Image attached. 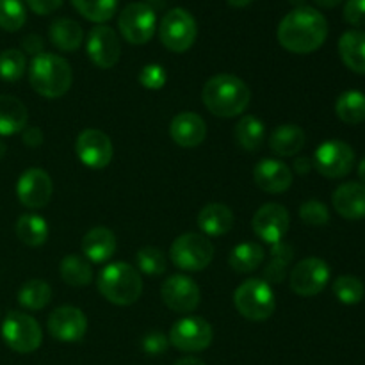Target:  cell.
Segmentation results:
<instances>
[{
    "mask_svg": "<svg viewBox=\"0 0 365 365\" xmlns=\"http://www.w3.org/2000/svg\"><path fill=\"white\" fill-rule=\"evenodd\" d=\"M278 43L292 53H310L323 46L328 38V21L310 6L294 7L278 25Z\"/></svg>",
    "mask_w": 365,
    "mask_h": 365,
    "instance_id": "obj_1",
    "label": "cell"
},
{
    "mask_svg": "<svg viewBox=\"0 0 365 365\" xmlns=\"http://www.w3.org/2000/svg\"><path fill=\"white\" fill-rule=\"evenodd\" d=\"M202 100L214 116L235 118L248 109L252 91L242 78L230 73H220L205 82Z\"/></svg>",
    "mask_w": 365,
    "mask_h": 365,
    "instance_id": "obj_2",
    "label": "cell"
},
{
    "mask_svg": "<svg viewBox=\"0 0 365 365\" xmlns=\"http://www.w3.org/2000/svg\"><path fill=\"white\" fill-rule=\"evenodd\" d=\"M29 82L38 95L45 98H61L70 91L73 73L64 57L43 52L32 59Z\"/></svg>",
    "mask_w": 365,
    "mask_h": 365,
    "instance_id": "obj_3",
    "label": "cell"
},
{
    "mask_svg": "<svg viewBox=\"0 0 365 365\" xmlns=\"http://www.w3.org/2000/svg\"><path fill=\"white\" fill-rule=\"evenodd\" d=\"M96 287L107 302L120 307L132 305L143 294L141 274L134 266L125 262L107 264L100 271Z\"/></svg>",
    "mask_w": 365,
    "mask_h": 365,
    "instance_id": "obj_4",
    "label": "cell"
},
{
    "mask_svg": "<svg viewBox=\"0 0 365 365\" xmlns=\"http://www.w3.org/2000/svg\"><path fill=\"white\" fill-rule=\"evenodd\" d=\"M234 303L237 312L250 321H266L277 309V299L271 285L266 280L250 278L242 282L234 292Z\"/></svg>",
    "mask_w": 365,
    "mask_h": 365,
    "instance_id": "obj_5",
    "label": "cell"
},
{
    "mask_svg": "<svg viewBox=\"0 0 365 365\" xmlns=\"http://www.w3.org/2000/svg\"><path fill=\"white\" fill-rule=\"evenodd\" d=\"M170 259L182 271H203L212 262L214 245L205 235L189 232L175 239L170 248Z\"/></svg>",
    "mask_w": 365,
    "mask_h": 365,
    "instance_id": "obj_6",
    "label": "cell"
},
{
    "mask_svg": "<svg viewBox=\"0 0 365 365\" xmlns=\"http://www.w3.org/2000/svg\"><path fill=\"white\" fill-rule=\"evenodd\" d=\"M159 36L163 45L175 53L187 52L196 41L198 25L192 14L182 7L168 11L159 25Z\"/></svg>",
    "mask_w": 365,
    "mask_h": 365,
    "instance_id": "obj_7",
    "label": "cell"
},
{
    "mask_svg": "<svg viewBox=\"0 0 365 365\" xmlns=\"http://www.w3.org/2000/svg\"><path fill=\"white\" fill-rule=\"evenodd\" d=\"M2 339L13 351L27 355L34 353L43 342V331L38 321L25 312L13 310L2 324Z\"/></svg>",
    "mask_w": 365,
    "mask_h": 365,
    "instance_id": "obj_8",
    "label": "cell"
},
{
    "mask_svg": "<svg viewBox=\"0 0 365 365\" xmlns=\"http://www.w3.org/2000/svg\"><path fill=\"white\" fill-rule=\"evenodd\" d=\"M121 36L130 45H145L153 38L157 29L155 11L145 2H132L121 11L118 20Z\"/></svg>",
    "mask_w": 365,
    "mask_h": 365,
    "instance_id": "obj_9",
    "label": "cell"
},
{
    "mask_svg": "<svg viewBox=\"0 0 365 365\" xmlns=\"http://www.w3.org/2000/svg\"><path fill=\"white\" fill-rule=\"evenodd\" d=\"M168 339H170V344L175 346L178 351L200 353L205 351L212 344L214 331L203 317L187 316L171 327Z\"/></svg>",
    "mask_w": 365,
    "mask_h": 365,
    "instance_id": "obj_10",
    "label": "cell"
},
{
    "mask_svg": "<svg viewBox=\"0 0 365 365\" xmlns=\"http://www.w3.org/2000/svg\"><path fill=\"white\" fill-rule=\"evenodd\" d=\"M355 166V152L339 139H330L319 145L314 153V168L327 178H342L351 173Z\"/></svg>",
    "mask_w": 365,
    "mask_h": 365,
    "instance_id": "obj_11",
    "label": "cell"
},
{
    "mask_svg": "<svg viewBox=\"0 0 365 365\" xmlns=\"http://www.w3.org/2000/svg\"><path fill=\"white\" fill-rule=\"evenodd\" d=\"M328 282H330V267L323 259H317V257L299 260L292 267L291 277H289L292 292L302 298H310L323 292Z\"/></svg>",
    "mask_w": 365,
    "mask_h": 365,
    "instance_id": "obj_12",
    "label": "cell"
},
{
    "mask_svg": "<svg viewBox=\"0 0 365 365\" xmlns=\"http://www.w3.org/2000/svg\"><path fill=\"white\" fill-rule=\"evenodd\" d=\"M78 160L91 170H103L113 160V143L106 132L98 128H86L75 143Z\"/></svg>",
    "mask_w": 365,
    "mask_h": 365,
    "instance_id": "obj_13",
    "label": "cell"
},
{
    "mask_svg": "<svg viewBox=\"0 0 365 365\" xmlns=\"http://www.w3.org/2000/svg\"><path fill=\"white\" fill-rule=\"evenodd\" d=\"M160 296L168 309L177 314H189L198 309L202 292L192 278L184 274H173L160 287Z\"/></svg>",
    "mask_w": 365,
    "mask_h": 365,
    "instance_id": "obj_14",
    "label": "cell"
},
{
    "mask_svg": "<svg viewBox=\"0 0 365 365\" xmlns=\"http://www.w3.org/2000/svg\"><path fill=\"white\" fill-rule=\"evenodd\" d=\"M53 184L50 175L41 168H31L18 178L16 195L27 209H43L52 198Z\"/></svg>",
    "mask_w": 365,
    "mask_h": 365,
    "instance_id": "obj_15",
    "label": "cell"
},
{
    "mask_svg": "<svg viewBox=\"0 0 365 365\" xmlns=\"http://www.w3.org/2000/svg\"><path fill=\"white\" fill-rule=\"evenodd\" d=\"M289 225H291V216L280 203H266L257 210L252 220V227L257 237L269 245H277L285 237Z\"/></svg>",
    "mask_w": 365,
    "mask_h": 365,
    "instance_id": "obj_16",
    "label": "cell"
},
{
    "mask_svg": "<svg viewBox=\"0 0 365 365\" xmlns=\"http://www.w3.org/2000/svg\"><path fill=\"white\" fill-rule=\"evenodd\" d=\"M48 334L59 342H78L88 331V317L81 309L71 305L59 307L48 317Z\"/></svg>",
    "mask_w": 365,
    "mask_h": 365,
    "instance_id": "obj_17",
    "label": "cell"
},
{
    "mask_svg": "<svg viewBox=\"0 0 365 365\" xmlns=\"http://www.w3.org/2000/svg\"><path fill=\"white\" fill-rule=\"evenodd\" d=\"M88 56L102 70L116 66L121 56V43L118 34L109 25H96L88 38Z\"/></svg>",
    "mask_w": 365,
    "mask_h": 365,
    "instance_id": "obj_18",
    "label": "cell"
},
{
    "mask_svg": "<svg viewBox=\"0 0 365 365\" xmlns=\"http://www.w3.org/2000/svg\"><path fill=\"white\" fill-rule=\"evenodd\" d=\"M253 180L262 191L280 195L292 185V171L282 160L262 159L253 170Z\"/></svg>",
    "mask_w": 365,
    "mask_h": 365,
    "instance_id": "obj_19",
    "label": "cell"
},
{
    "mask_svg": "<svg viewBox=\"0 0 365 365\" xmlns=\"http://www.w3.org/2000/svg\"><path fill=\"white\" fill-rule=\"evenodd\" d=\"M170 135L182 148H196L207 138V123L196 113H180L171 120Z\"/></svg>",
    "mask_w": 365,
    "mask_h": 365,
    "instance_id": "obj_20",
    "label": "cell"
},
{
    "mask_svg": "<svg viewBox=\"0 0 365 365\" xmlns=\"http://www.w3.org/2000/svg\"><path fill=\"white\" fill-rule=\"evenodd\" d=\"M335 212L346 220H364L365 217V184L346 182L339 185L331 196Z\"/></svg>",
    "mask_w": 365,
    "mask_h": 365,
    "instance_id": "obj_21",
    "label": "cell"
},
{
    "mask_svg": "<svg viewBox=\"0 0 365 365\" xmlns=\"http://www.w3.org/2000/svg\"><path fill=\"white\" fill-rule=\"evenodd\" d=\"M116 235L107 227H95L82 239V253L89 262L102 264L116 253Z\"/></svg>",
    "mask_w": 365,
    "mask_h": 365,
    "instance_id": "obj_22",
    "label": "cell"
},
{
    "mask_svg": "<svg viewBox=\"0 0 365 365\" xmlns=\"http://www.w3.org/2000/svg\"><path fill=\"white\" fill-rule=\"evenodd\" d=\"M200 230L210 237L228 234L234 227V212L223 203H209L198 214Z\"/></svg>",
    "mask_w": 365,
    "mask_h": 365,
    "instance_id": "obj_23",
    "label": "cell"
},
{
    "mask_svg": "<svg viewBox=\"0 0 365 365\" xmlns=\"http://www.w3.org/2000/svg\"><path fill=\"white\" fill-rule=\"evenodd\" d=\"M27 107L11 95H0V135H13L27 127Z\"/></svg>",
    "mask_w": 365,
    "mask_h": 365,
    "instance_id": "obj_24",
    "label": "cell"
},
{
    "mask_svg": "<svg viewBox=\"0 0 365 365\" xmlns=\"http://www.w3.org/2000/svg\"><path fill=\"white\" fill-rule=\"evenodd\" d=\"M305 146V132L298 125H280L269 135V148L274 155L294 157Z\"/></svg>",
    "mask_w": 365,
    "mask_h": 365,
    "instance_id": "obj_25",
    "label": "cell"
},
{
    "mask_svg": "<svg viewBox=\"0 0 365 365\" xmlns=\"http://www.w3.org/2000/svg\"><path fill=\"white\" fill-rule=\"evenodd\" d=\"M339 56L349 70L359 75H365V32H344L339 39Z\"/></svg>",
    "mask_w": 365,
    "mask_h": 365,
    "instance_id": "obj_26",
    "label": "cell"
},
{
    "mask_svg": "<svg viewBox=\"0 0 365 365\" xmlns=\"http://www.w3.org/2000/svg\"><path fill=\"white\" fill-rule=\"evenodd\" d=\"M50 41L63 52H75L84 41V31L81 24L71 18H57L50 25Z\"/></svg>",
    "mask_w": 365,
    "mask_h": 365,
    "instance_id": "obj_27",
    "label": "cell"
},
{
    "mask_svg": "<svg viewBox=\"0 0 365 365\" xmlns=\"http://www.w3.org/2000/svg\"><path fill=\"white\" fill-rule=\"evenodd\" d=\"M264 255H266V252L259 242H242L232 250L228 264L235 273H253L264 262Z\"/></svg>",
    "mask_w": 365,
    "mask_h": 365,
    "instance_id": "obj_28",
    "label": "cell"
},
{
    "mask_svg": "<svg viewBox=\"0 0 365 365\" xmlns=\"http://www.w3.org/2000/svg\"><path fill=\"white\" fill-rule=\"evenodd\" d=\"M14 230H16V237L31 248L43 246L48 239V225L41 216H36V214H24L18 217Z\"/></svg>",
    "mask_w": 365,
    "mask_h": 365,
    "instance_id": "obj_29",
    "label": "cell"
},
{
    "mask_svg": "<svg viewBox=\"0 0 365 365\" xmlns=\"http://www.w3.org/2000/svg\"><path fill=\"white\" fill-rule=\"evenodd\" d=\"M61 278L71 287H86L93 282V267L82 255H66L61 260Z\"/></svg>",
    "mask_w": 365,
    "mask_h": 365,
    "instance_id": "obj_30",
    "label": "cell"
},
{
    "mask_svg": "<svg viewBox=\"0 0 365 365\" xmlns=\"http://www.w3.org/2000/svg\"><path fill=\"white\" fill-rule=\"evenodd\" d=\"M339 120L348 125H360L365 121V95L356 89L344 91L335 102Z\"/></svg>",
    "mask_w": 365,
    "mask_h": 365,
    "instance_id": "obj_31",
    "label": "cell"
},
{
    "mask_svg": "<svg viewBox=\"0 0 365 365\" xmlns=\"http://www.w3.org/2000/svg\"><path fill=\"white\" fill-rule=\"evenodd\" d=\"M235 141L248 152H257L266 141V128L257 116H242L235 125Z\"/></svg>",
    "mask_w": 365,
    "mask_h": 365,
    "instance_id": "obj_32",
    "label": "cell"
},
{
    "mask_svg": "<svg viewBox=\"0 0 365 365\" xmlns=\"http://www.w3.org/2000/svg\"><path fill=\"white\" fill-rule=\"evenodd\" d=\"M292 255L294 253H292L291 245H287V242L280 241L277 245H273L269 262L264 267V278H266V282H269V284H282L285 274H287Z\"/></svg>",
    "mask_w": 365,
    "mask_h": 365,
    "instance_id": "obj_33",
    "label": "cell"
},
{
    "mask_svg": "<svg viewBox=\"0 0 365 365\" xmlns=\"http://www.w3.org/2000/svg\"><path fill=\"white\" fill-rule=\"evenodd\" d=\"M52 299V289L45 280H29L18 292V303L27 310H41Z\"/></svg>",
    "mask_w": 365,
    "mask_h": 365,
    "instance_id": "obj_34",
    "label": "cell"
},
{
    "mask_svg": "<svg viewBox=\"0 0 365 365\" xmlns=\"http://www.w3.org/2000/svg\"><path fill=\"white\" fill-rule=\"evenodd\" d=\"M75 9L89 21L106 24L114 16L118 7V0H71Z\"/></svg>",
    "mask_w": 365,
    "mask_h": 365,
    "instance_id": "obj_35",
    "label": "cell"
},
{
    "mask_svg": "<svg viewBox=\"0 0 365 365\" xmlns=\"http://www.w3.org/2000/svg\"><path fill=\"white\" fill-rule=\"evenodd\" d=\"M334 294L344 305H356L364 299L365 287L360 278L344 274L334 282Z\"/></svg>",
    "mask_w": 365,
    "mask_h": 365,
    "instance_id": "obj_36",
    "label": "cell"
},
{
    "mask_svg": "<svg viewBox=\"0 0 365 365\" xmlns=\"http://www.w3.org/2000/svg\"><path fill=\"white\" fill-rule=\"evenodd\" d=\"M25 66H27V61H25L24 52H20V50L7 48L0 52V78L2 81H20L25 73Z\"/></svg>",
    "mask_w": 365,
    "mask_h": 365,
    "instance_id": "obj_37",
    "label": "cell"
},
{
    "mask_svg": "<svg viewBox=\"0 0 365 365\" xmlns=\"http://www.w3.org/2000/svg\"><path fill=\"white\" fill-rule=\"evenodd\" d=\"M27 20L21 0H0V29L7 32L20 31Z\"/></svg>",
    "mask_w": 365,
    "mask_h": 365,
    "instance_id": "obj_38",
    "label": "cell"
},
{
    "mask_svg": "<svg viewBox=\"0 0 365 365\" xmlns=\"http://www.w3.org/2000/svg\"><path fill=\"white\" fill-rule=\"evenodd\" d=\"M138 269L148 277H159L166 271V255L163 250L153 248V246H145L135 255Z\"/></svg>",
    "mask_w": 365,
    "mask_h": 365,
    "instance_id": "obj_39",
    "label": "cell"
},
{
    "mask_svg": "<svg viewBox=\"0 0 365 365\" xmlns=\"http://www.w3.org/2000/svg\"><path fill=\"white\" fill-rule=\"evenodd\" d=\"M299 217L309 227H324L330 221V212H328V207L319 200H307L299 207Z\"/></svg>",
    "mask_w": 365,
    "mask_h": 365,
    "instance_id": "obj_40",
    "label": "cell"
},
{
    "mask_svg": "<svg viewBox=\"0 0 365 365\" xmlns=\"http://www.w3.org/2000/svg\"><path fill=\"white\" fill-rule=\"evenodd\" d=\"M168 81V73L160 64H146L141 71H139V84L146 89H163Z\"/></svg>",
    "mask_w": 365,
    "mask_h": 365,
    "instance_id": "obj_41",
    "label": "cell"
},
{
    "mask_svg": "<svg viewBox=\"0 0 365 365\" xmlns=\"http://www.w3.org/2000/svg\"><path fill=\"white\" fill-rule=\"evenodd\" d=\"M344 20L353 27H365V0H348L344 6Z\"/></svg>",
    "mask_w": 365,
    "mask_h": 365,
    "instance_id": "obj_42",
    "label": "cell"
},
{
    "mask_svg": "<svg viewBox=\"0 0 365 365\" xmlns=\"http://www.w3.org/2000/svg\"><path fill=\"white\" fill-rule=\"evenodd\" d=\"M168 344H170V339L166 337L164 334H160V331H152V334L146 335L145 339H143V351L146 353V355H160V353L166 351Z\"/></svg>",
    "mask_w": 365,
    "mask_h": 365,
    "instance_id": "obj_43",
    "label": "cell"
},
{
    "mask_svg": "<svg viewBox=\"0 0 365 365\" xmlns=\"http://www.w3.org/2000/svg\"><path fill=\"white\" fill-rule=\"evenodd\" d=\"M63 0H27V6L34 11L36 14H50L59 9Z\"/></svg>",
    "mask_w": 365,
    "mask_h": 365,
    "instance_id": "obj_44",
    "label": "cell"
},
{
    "mask_svg": "<svg viewBox=\"0 0 365 365\" xmlns=\"http://www.w3.org/2000/svg\"><path fill=\"white\" fill-rule=\"evenodd\" d=\"M21 45H24L25 52L32 53V56H39V53H43V39L39 38L38 34H29L27 38L21 41Z\"/></svg>",
    "mask_w": 365,
    "mask_h": 365,
    "instance_id": "obj_45",
    "label": "cell"
},
{
    "mask_svg": "<svg viewBox=\"0 0 365 365\" xmlns=\"http://www.w3.org/2000/svg\"><path fill=\"white\" fill-rule=\"evenodd\" d=\"M24 143L31 148H36L43 143V132L38 127H29L24 130Z\"/></svg>",
    "mask_w": 365,
    "mask_h": 365,
    "instance_id": "obj_46",
    "label": "cell"
},
{
    "mask_svg": "<svg viewBox=\"0 0 365 365\" xmlns=\"http://www.w3.org/2000/svg\"><path fill=\"white\" fill-rule=\"evenodd\" d=\"M314 168V160L309 159V157H296L294 160V170L296 173L307 175Z\"/></svg>",
    "mask_w": 365,
    "mask_h": 365,
    "instance_id": "obj_47",
    "label": "cell"
},
{
    "mask_svg": "<svg viewBox=\"0 0 365 365\" xmlns=\"http://www.w3.org/2000/svg\"><path fill=\"white\" fill-rule=\"evenodd\" d=\"M175 365H207L202 359H196V356H184V359L177 360Z\"/></svg>",
    "mask_w": 365,
    "mask_h": 365,
    "instance_id": "obj_48",
    "label": "cell"
},
{
    "mask_svg": "<svg viewBox=\"0 0 365 365\" xmlns=\"http://www.w3.org/2000/svg\"><path fill=\"white\" fill-rule=\"evenodd\" d=\"M317 6L324 7V9H331V7H337L342 0H314Z\"/></svg>",
    "mask_w": 365,
    "mask_h": 365,
    "instance_id": "obj_49",
    "label": "cell"
},
{
    "mask_svg": "<svg viewBox=\"0 0 365 365\" xmlns=\"http://www.w3.org/2000/svg\"><path fill=\"white\" fill-rule=\"evenodd\" d=\"M227 2L234 7H246L252 0H227Z\"/></svg>",
    "mask_w": 365,
    "mask_h": 365,
    "instance_id": "obj_50",
    "label": "cell"
},
{
    "mask_svg": "<svg viewBox=\"0 0 365 365\" xmlns=\"http://www.w3.org/2000/svg\"><path fill=\"white\" fill-rule=\"evenodd\" d=\"M359 177H360V180H362V184H365V157L360 160V164H359Z\"/></svg>",
    "mask_w": 365,
    "mask_h": 365,
    "instance_id": "obj_51",
    "label": "cell"
},
{
    "mask_svg": "<svg viewBox=\"0 0 365 365\" xmlns=\"http://www.w3.org/2000/svg\"><path fill=\"white\" fill-rule=\"evenodd\" d=\"M6 150H7L6 143L0 141V159H4V155H6Z\"/></svg>",
    "mask_w": 365,
    "mask_h": 365,
    "instance_id": "obj_52",
    "label": "cell"
},
{
    "mask_svg": "<svg viewBox=\"0 0 365 365\" xmlns=\"http://www.w3.org/2000/svg\"><path fill=\"white\" fill-rule=\"evenodd\" d=\"M289 2H291L292 6H296V7H302V6H305L307 0H289Z\"/></svg>",
    "mask_w": 365,
    "mask_h": 365,
    "instance_id": "obj_53",
    "label": "cell"
},
{
    "mask_svg": "<svg viewBox=\"0 0 365 365\" xmlns=\"http://www.w3.org/2000/svg\"><path fill=\"white\" fill-rule=\"evenodd\" d=\"M150 2H155V0H150Z\"/></svg>",
    "mask_w": 365,
    "mask_h": 365,
    "instance_id": "obj_54",
    "label": "cell"
}]
</instances>
